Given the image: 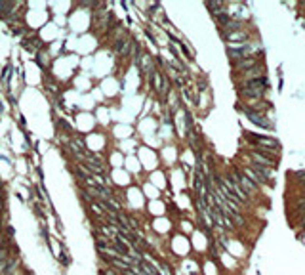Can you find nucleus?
<instances>
[{
  "label": "nucleus",
  "instance_id": "obj_1",
  "mask_svg": "<svg viewBox=\"0 0 305 275\" xmlns=\"http://www.w3.org/2000/svg\"><path fill=\"white\" fill-rule=\"evenodd\" d=\"M246 140L252 143L256 149H265L269 153H273L275 157H279L280 143L275 140L273 136H259V134H246Z\"/></svg>",
  "mask_w": 305,
  "mask_h": 275
},
{
  "label": "nucleus",
  "instance_id": "obj_2",
  "mask_svg": "<svg viewBox=\"0 0 305 275\" xmlns=\"http://www.w3.org/2000/svg\"><path fill=\"white\" fill-rule=\"evenodd\" d=\"M248 155L254 161V164H261V166H267V168H277L279 157H275L273 153H269L265 149H256V151H250Z\"/></svg>",
  "mask_w": 305,
  "mask_h": 275
},
{
  "label": "nucleus",
  "instance_id": "obj_3",
  "mask_svg": "<svg viewBox=\"0 0 305 275\" xmlns=\"http://www.w3.org/2000/svg\"><path fill=\"white\" fill-rule=\"evenodd\" d=\"M229 176H231L233 180H235L238 185H240V187H242V191H244V193H246L248 197H250V195H256V193H258V189H259V187H258L256 184H252V182L248 180V178H246L244 174H242L240 170H235V172H231Z\"/></svg>",
  "mask_w": 305,
  "mask_h": 275
},
{
  "label": "nucleus",
  "instance_id": "obj_4",
  "mask_svg": "<svg viewBox=\"0 0 305 275\" xmlns=\"http://www.w3.org/2000/svg\"><path fill=\"white\" fill-rule=\"evenodd\" d=\"M223 184H225V187H227L229 191H231L233 195H235V199L238 201V205H248V203H250V197H248L246 193L242 191V187H240V185H238L235 180H233L231 176L223 178Z\"/></svg>",
  "mask_w": 305,
  "mask_h": 275
},
{
  "label": "nucleus",
  "instance_id": "obj_5",
  "mask_svg": "<svg viewBox=\"0 0 305 275\" xmlns=\"http://www.w3.org/2000/svg\"><path fill=\"white\" fill-rule=\"evenodd\" d=\"M258 67H265V65H263V59L256 58V56L244 58V59H240V61H237V63H233V69H235V71H240V73H248V71L258 69Z\"/></svg>",
  "mask_w": 305,
  "mask_h": 275
},
{
  "label": "nucleus",
  "instance_id": "obj_6",
  "mask_svg": "<svg viewBox=\"0 0 305 275\" xmlns=\"http://www.w3.org/2000/svg\"><path fill=\"white\" fill-rule=\"evenodd\" d=\"M240 109H242L244 113H246V115H248V119H250V121H252L254 124H259V126H263V128H269V126H271V122H269V121H267V119H265V117H263L259 111H256L254 107H248L246 103H240Z\"/></svg>",
  "mask_w": 305,
  "mask_h": 275
},
{
  "label": "nucleus",
  "instance_id": "obj_7",
  "mask_svg": "<svg viewBox=\"0 0 305 275\" xmlns=\"http://www.w3.org/2000/svg\"><path fill=\"white\" fill-rule=\"evenodd\" d=\"M223 38H225L229 44H242V42H248V38H250V33L244 31V29H238V31H235V33L223 35Z\"/></svg>",
  "mask_w": 305,
  "mask_h": 275
},
{
  "label": "nucleus",
  "instance_id": "obj_8",
  "mask_svg": "<svg viewBox=\"0 0 305 275\" xmlns=\"http://www.w3.org/2000/svg\"><path fill=\"white\" fill-rule=\"evenodd\" d=\"M240 172H242L244 176H246V178H248L250 182H252V184H256V185H258V187H259V185H267V182H265V180H261V178H259V176L256 174V172H254V170L250 168V166H244V168H242Z\"/></svg>",
  "mask_w": 305,
  "mask_h": 275
},
{
  "label": "nucleus",
  "instance_id": "obj_9",
  "mask_svg": "<svg viewBox=\"0 0 305 275\" xmlns=\"http://www.w3.org/2000/svg\"><path fill=\"white\" fill-rule=\"evenodd\" d=\"M206 8L210 10V14H212L214 19L225 12V4H223V2H206Z\"/></svg>",
  "mask_w": 305,
  "mask_h": 275
},
{
  "label": "nucleus",
  "instance_id": "obj_10",
  "mask_svg": "<svg viewBox=\"0 0 305 275\" xmlns=\"http://www.w3.org/2000/svg\"><path fill=\"white\" fill-rule=\"evenodd\" d=\"M292 180H294V184L303 187L305 185V170H296V172H292Z\"/></svg>",
  "mask_w": 305,
  "mask_h": 275
},
{
  "label": "nucleus",
  "instance_id": "obj_11",
  "mask_svg": "<svg viewBox=\"0 0 305 275\" xmlns=\"http://www.w3.org/2000/svg\"><path fill=\"white\" fill-rule=\"evenodd\" d=\"M231 222L233 224H238V226H240V228H244V226H246V220H244V216H242L240 212H231Z\"/></svg>",
  "mask_w": 305,
  "mask_h": 275
},
{
  "label": "nucleus",
  "instance_id": "obj_12",
  "mask_svg": "<svg viewBox=\"0 0 305 275\" xmlns=\"http://www.w3.org/2000/svg\"><path fill=\"white\" fill-rule=\"evenodd\" d=\"M301 193H303V197H300V199H305V185L301 187Z\"/></svg>",
  "mask_w": 305,
  "mask_h": 275
}]
</instances>
